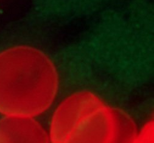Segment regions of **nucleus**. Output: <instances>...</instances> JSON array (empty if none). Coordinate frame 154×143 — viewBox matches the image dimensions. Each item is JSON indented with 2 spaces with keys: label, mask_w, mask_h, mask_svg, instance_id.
Here are the masks:
<instances>
[{
  "label": "nucleus",
  "mask_w": 154,
  "mask_h": 143,
  "mask_svg": "<svg viewBox=\"0 0 154 143\" xmlns=\"http://www.w3.org/2000/svg\"><path fill=\"white\" fill-rule=\"evenodd\" d=\"M59 88L57 68L43 52L20 45L0 53V113L34 118L53 105Z\"/></svg>",
  "instance_id": "f257e3e1"
},
{
  "label": "nucleus",
  "mask_w": 154,
  "mask_h": 143,
  "mask_svg": "<svg viewBox=\"0 0 154 143\" xmlns=\"http://www.w3.org/2000/svg\"><path fill=\"white\" fill-rule=\"evenodd\" d=\"M138 132L129 115L102 103L82 119L63 143H132Z\"/></svg>",
  "instance_id": "f03ea898"
},
{
  "label": "nucleus",
  "mask_w": 154,
  "mask_h": 143,
  "mask_svg": "<svg viewBox=\"0 0 154 143\" xmlns=\"http://www.w3.org/2000/svg\"><path fill=\"white\" fill-rule=\"evenodd\" d=\"M103 103L95 94L88 91L75 92L56 108L48 132L50 143H63L82 119Z\"/></svg>",
  "instance_id": "7ed1b4c3"
},
{
  "label": "nucleus",
  "mask_w": 154,
  "mask_h": 143,
  "mask_svg": "<svg viewBox=\"0 0 154 143\" xmlns=\"http://www.w3.org/2000/svg\"><path fill=\"white\" fill-rule=\"evenodd\" d=\"M0 143H50V140L34 118L5 116L0 119Z\"/></svg>",
  "instance_id": "20e7f679"
},
{
  "label": "nucleus",
  "mask_w": 154,
  "mask_h": 143,
  "mask_svg": "<svg viewBox=\"0 0 154 143\" xmlns=\"http://www.w3.org/2000/svg\"><path fill=\"white\" fill-rule=\"evenodd\" d=\"M154 127L153 122H147L141 130H138L132 143H153Z\"/></svg>",
  "instance_id": "39448f33"
}]
</instances>
